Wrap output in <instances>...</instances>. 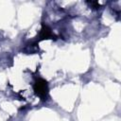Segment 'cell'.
I'll list each match as a JSON object with an SVG mask.
<instances>
[{"label":"cell","mask_w":121,"mask_h":121,"mask_svg":"<svg viewBox=\"0 0 121 121\" xmlns=\"http://www.w3.org/2000/svg\"><path fill=\"white\" fill-rule=\"evenodd\" d=\"M53 37V33L51 31V29L47 26L43 25V27L41 29L40 32V40H44V39H51Z\"/></svg>","instance_id":"cell-2"},{"label":"cell","mask_w":121,"mask_h":121,"mask_svg":"<svg viewBox=\"0 0 121 121\" xmlns=\"http://www.w3.org/2000/svg\"><path fill=\"white\" fill-rule=\"evenodd\" d=\"M87 3L90 4L91 6H93V8H95V9H97V8L100 7V5L98 4V2H95V1H91V2H87Z\"/></svg>","instance_id":"cell-3"},{"label":"cell","mask_w":121,"mask_h":121,"mask_svg":"<svg viewBox=\"0 0 121 121\" xmlns=\"http://www.w3.org/2000/svg\"><path fill=\"white\" fill-rule=\"evenodd\" d=\"M33 89L37 95L40 96L42 100H46L48 97V85L47 82L43 78H38L33 86Z\"/></svg>","instance_id":"cell-1"}]
</instances>
